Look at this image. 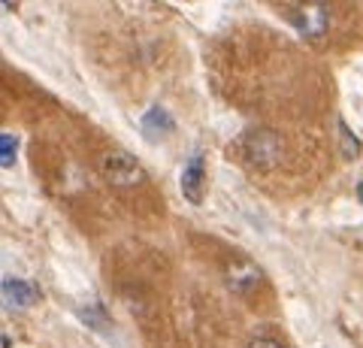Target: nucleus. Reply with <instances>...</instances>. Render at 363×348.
<instances>
[{"mask_svg":"<svg viewBox=\"0 0 363 348\" xmlns=\"http://www.w3.org/2000/svg\"><path fill=\"white\" fill-rule=\"evenodd\" d=\"M357 197H360V203H363V182L357 185Z\"/></svg>","mask_w":363,"mask_h":348,"instance_id":"nucleus-11","label":"nucleus"},{"mask_svg":"<svg viewBox=\"0 0 363 348\" xmlns=\"http://www.w3.org/2000/svg\"><path fill=\"white\" fill-rule=\"evenodd\" d=\"M281 155H285V140L272 128H257L245 137V161L257 167V170H272L279 167Z\"/></svg>","mask_w":363,"mask_h":348,"instance_id":"nucleus-2","label":"nucleus"},{"mask_svg":"<svg viewBox=\"0 0 363 348\" xmlns=\"http://www.w3.org/2000/svg\"><path fill=\"white\" fill-rule=\"evenodd\" d=\"M248 348H285L279 339H272V336H257V339L248 342Z\"/></svg>","mask_w":363,"mask_h":348,"instance_id":"nucleus-10","label":"nucleus"},{"mask_svg":"<svg viewBox=\"0 0 363 348\" xmlns=\"http://www.w3.org/2000/svg\"><path fill=\"white\" fill-rule=\"evenodd\" d=\"M140 130H143V137H145V140L157 142V140H164L167 133L173 130V118H169V112H167V109H161V106H152V109L143 116V121H140Z\"/></svg>","mask_w":363,"mask_h":348,"instance_id":"nucleus-7","label":"nucleus"},{"mask_svg":"<svg viewBox=\"0 0 363 348\" xmlns=\"http://www.w3.org/2000/svg\"><path fill=\"white\" fill-rule=\"evenodd\" d=\"M4 303L9 309H30L40 303V291L30 282H21V279H6L4 282Z\"/></svg>","mask_w":363,"mask_h":348,"instance_id":"nucleus-5","label":"nucleus"},{"mask_svg":"<svg viewBox=\"0 0 363 348\" xmlns=\"http://www.w3.org/2000/svg\"><path fill=\"white\" fill-rule=\"evenodd\" d=\"M336 130H339V140H342V155H345L348 161H351V158H357V155H360V140L348 130V125H345L342 118L336 121Z\"/></svg>","mask_w":363,"mask_h":348,"instance_id":"nucleus-9","label":"nucleus"},{"mask_svg":"<svg viewBox=\"0 0 363 348\" xmlns=\"http://www.w3.org/2000/svg\"><path fill=\"white\" fill-rule=\"evenodd\" d=\"M203 173H206L203 170V155L197 152L194 158L185 164V173H182V194H185L191 203H200L203 200V188H206L203 185Z\"/></svg>","mask_w":363,"mask_h":348,"instance_id":"nucleus-6","label":"nucleus"},{"mask_svg":"<svg viewBox=\"0 0 363 348\" xmlns=\"http://www.w3.org/2000/svg\"><path fill=\"white\" fill-rule=\"evenodd\" d=\"M224 282L230 291H236V294H252V291L264 285V273L248 261H230L224 266Z\"/></svg>","mask_w":363,"mask_h":348,"instance_id":"nucleus-4","label":"nucleus"},{"mask_svg":"<svg viewBox=\"0 0 363 348\" xmlns=\"http://www.w3.org/2000/svg\"><path fill=\"white\" fill-rule=\"evenodd\" d=\"M97 167H100V173H104V179L112 188L130 191V188H140L145 182L143 164L124 149H106L104 155H100Z\"/></svg>","mask_w":363,"mask_h":348,"instance_id":"nucleus-1","label":"nucleus"},{"mask_svg":"<svg viewBox=\"0 0 363 348\" xmlns=\"http://www.w3.org/2000/svg\"><path fill=\"white\" fill-rule=\"evenodd\" d=\"M281 16L291 18V25L309 40L324 37L327 28H330V13H327V6H312V4L309 6H285Z\"/></svg>","mask_w":363,"mask_h":348,"instance_id":"nucleus-3","label":"nucleus"},{"mask_svg":"<svg viewBox=\"0 0 363 348\" xmlns=\"http://www.w3.org/2000/svg\"><path fill=\"white\" fill-rule=\"evenodd\" d=\"M16 158H18V137L4 130L0 133V167H4V170H13Z\"/></svg>","mask_w":363,"mask_h":348,"instance_id":"nucleus-8","label":"nucleus"}]
</instances>
